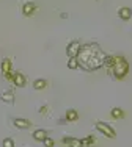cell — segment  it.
<instances>
[{
	"label": "cell",
	"mask_w": 132,
	"mask_h": 147,
	"mask_svg": "<svg viewBox=\"0 0 132 147\" xmlns=\"http://www.w3.org/2000/svg\"><path fill=\"white\" fill-rule=\"evenodd\" d=\"M41 113H43V114H47V111H49V108H47V107H43V108H41Z\"/></svg>",
	"instance_id": "21"
},
{
	"label": "cell",
	"mask_w": 132,
	"mask_h": 147,
	"mask_svg": "<svg viewBox=\"0 0 132 147\" xmlns=\"http://www.w3.org/2000/svg\"><path fill=\"white\" fill-rule=\"evenodd\" d=\"M63 142H65V144H68L69 147H83V141H82V139H79V138H68V136H65Z\"/></svg>",
	"instance_id": "7"
},
{
	"label": "cell",
	"mask_w": 132,
	"mask_h": 147,
	"mask_svg": "<svg viewBox=\"0 0 132 147\" xmlns=\"http://www.w3.org/2000/svg\"><path fill=\"white\" fill-rule=\"evenodd\" d=\"M13 83L17 86V88H22V86H25L27 80H25V75L20 72H14L13 74Z\"/></svg>",
	"instance_id": "6"
},
{
	"label": "cell",
	"mask_w": 132,
	"mask_h": 147,
	"mask_svg": "<svg viewBox=\"0 0 132 147\" xmlns=\"http://www.w3.org/2000/svg\"><path fill=\"white\" fill-rule=\"evenodd\" d=\"M43 142H44V146H46V147H54V144H55L54 139H50V138H46Z\"/></svg>",
	"instance_id": "20"
},
{
	"label": "cell",
	"mask_w": 132,
	"mask_h": 147,
	"mask_svg": "<svg viewBox=\"0 0 132 147\" xmlns=\"http://www.w3.org/2000/svg\"><path fill=\"white\" fill-rule=\"evenodd\" d=\"M79 66H80V64H79L77 57H71V58L68 59V67H69V69H77Z\"/></svg>",
	"instance_id": "17"
},
{
	"label": "cell",
	"mask_w": 132,
	"mask_h": 147,
	"mask_svg": "<svg viewBox=\"0 0 132 147\" xmlns=\"http://www.w3.org/2000/svg\"><path fill=\"white\" fill-rule=\"evenodd\" d=\"M33 138L36 139V141H44V139L47 138V133L44 130H35L33 133Z\"/></svg>",
	"instance_id": "14"
},
{
	"label": "cell",
	"mask_w": 132,
	"mask_h": 147,
	"mask_svg": "<svg viewBox=\"0 0 132 147\" xmlns=\"http://www.w3.org/2000/svg\"><path fill=\"white\" fill-rule=\"evenodd\" d=\"M77 59H79V64L82 67H85L86 71H93V69H99L102 66L104 57L99 55V50L96 45L88 44V45H83L80 49V52L77 55Z\"/></svg>",
	"instance_id": "1"
},
{
	"label": "cell",
	"mask_w": 132,
	"mask_h": 147,
	"mask_svg": "<svg viewBox=\"0 0 132 147\" xmlns=\"http://www.w3.org/2000/svg\"><path fill=\"white\" fill-rule=\"evenodd\" d=\"M93 142H95V136H91V135L86 136V138L83 139V144H86V146H91Z\"/></svg>",
	"instance_id": "19"
},
{
	"label": "cell",
	"mask_w": 132,
	"mask_h": 147,
	"mask_svg": "<svg viewBox=\"0 0 132 147\" xmlns=\"http://www.w3.org/2000/svg\"><path fill=\"white\" fill-rule=\"evenodd\" d=\"M96 128H98V131H101L104 136H107V138H110V139L116 138L115 130H113L109 124H105V122H96Z\"/></svg>",
	"instance_id": "3"
},
{
	"label": "cell",
	"mask_w": 132,
	"mask_h": 147,
	"mask_svg": "<svg viewBox=\"0 0 132 147\" xmlns=\"http://www.w3.org/2000/svg\"><path fill=\"white\" fill-rule=\"evenodd\" d=\"M80 49H82V45H80L79 41H72V42H69L68 47H66V55H68V58L77 57L79 52H80Z\"/></svg>",
	"instance_id": "4"
},
{
	"label": "cell",
	"mask_w": 132,
	"mask_h": 147,
	"mask_svg": "<svg viewBox=\"0 0 132 147\" xmlns=\"http://www.w3.org/2000/svg\"><path fill=\"white\" fill-rule=\"evenodd\" d=\"M2 74L6 80H13V72H11V59L3 58L2 59Z\"/></svg>",
	"instance_id": "5"
},
{
	"label": "cell",
	"mask_w": 132,
	"mask_h": 147,
	"mask_svg": "<svg viewBox=\"0 0 132 147\" xmlns=\"http://www.w3.org/2000/svg\"><path fill=\"white\" fill-rule=\"evenodd\" d=\"M110 116L113 119H121V117H124V111L121 110V108H113V110L110 111Z\"/></svg>",
	"instance_id": "15"
},
{
	"label": "cell",
	"mask_w": 132,
	"mask_h": 147,
	"mask_svg": "<svg viewBox=\"0 0 132 147\" xmlns=\"http://www.w3.org/2000/svg\"><path fill=\"white\" fill-rule=\"evenodd\" d=\"M0 99L3 100V102H8V103H13V100H14V96H13V92H2L0 94Z\"/></svg>",
	"instance_id": "16"
},
{
	"label": "cell",
	"mask_w": 132,
	"mask_h": 147,
	"mask_svg": "<svg viewBox=\"0 0 132 147\" xmlns=\"http://www.w3.org/2000/svg\"><path fill=\"white\" fill-rule=\"evenodd\" d=\"M77 119H79V114H77L76 110H68L66 111V121L74 122V121H77Z\"/></svg>",
	"instance_id": "13"
},
{
	"label": "cell",
	"mask_w": 132,
	"mask_h": 147,
	"mask_svg": "<svg viewBox=\"0 0 132 147\" xmlns=\"http://www.w3.org/2000/svg\"><path fill=\"white\" fill-rule=\"evenodd\" d=\"M47 86V82L44 78H38V80H35V83H33V88L36 89V91H41V89H44Z\"/></svg>",
	"instance_id": "12"
},
{
	"label": "cell",
	"mask_w": 132,
	"mask_h": 147,
	"mask_svg": "<svg viewBox=\"0 0 132 147\" xmlns=\"http://www.w3.org/2000/svg\"><path fill=\"white\" fill-rule=\"evenodd\" d=\"M113 64H115V57H112V55H107V57H104L102 66H105L107 69H112Z\"/></svg>",
	"instance_id": "11"
},
{
	"label": "cell",
	"mask_w": 132,
	"mask_h": 147,
	"mask_svg": "<svg viewBox=\"0 0 132 147\" xmlns=\"http://www.w3.org/2000/svg\"><path fill=\"white\" fill-rule=\"evenodd\" d=\"M112 71L116 78H120V80L124 78L127 75V72H129V63H127V59L124 57H115V64H113Z\"/></svg>",
	"instance_id": "2"
},
{
	"label": "cell",
	"mask_w": 132,
	"mask_h": 147,
	"mask_svg": "<svg viewBox=\"0 0 132 147\" xmlns=\"http://www.w3.org/2000/svg\"><path fill=\"white\" fill-rule=\"evenodd\" d=\"M2 146L3 147H14V141H13L11 138H5L3 142H2Z\"/></svg>",
	"instance_id": "18"
},
{
	"label": "cell",
	"mask_w": 132,
	"mask_h": 147,
	"mask_svg": "<svg viewBox=\"0 0 132 147\" xmlns=\"http://www.w3.org/2000/svg\"><path fill=\"white\" fill-rule=\"evenodd\" d=\"M13 124H14L17 128H22V130H24V128H30V127H32V122L27 121V119H14Z\"/></svg>",
	"instance_id": "10"
},
{
	"label": "cell",
	"mask_w": 132,
	"mask_h": 147,
	"mask_svg": "<svg viewBox=\"0 0 132 147\" xmlns=\"http://www.w3.org/2000/svg\"><path fill=\"white\" fill-rule=\"evenodd\" d=\"M118 16H120V19H123V20H129L132 17V9L127 8V6H123V8L118 9Z\"/></svg>",
	"instance_id": "9"
},
{
	"label": "cell",
	"mask_w": 132,
	"mask_h": 147,
	"mask_svg": "<svg viewBox=\"0 0 132 147\" xmlns=\"http://www.w3.org/2000/svg\"><path fill=\"white\" fill-rule=\"evenodd\" d=\"M35 11H36V5H35L33 2H25L24 3V6H22L24 16H32Z\"/></svg>",
	"instance_id": "8"
}]
</instances>
